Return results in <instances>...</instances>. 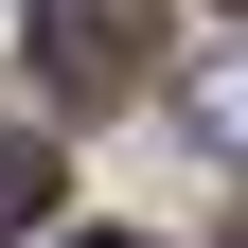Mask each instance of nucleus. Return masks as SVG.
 <instances>
[{"label": "nucleus", "mask_w": 248, "mask_h": 248, "mask_svg": "<svg viewBox=\"0 0 248 248\" xmlns=\"http://www.w3.org/2000/svg\"><path fill=\"white\" fill-rule=\"evenodd\" d=\"M142 36H160V0H36L53 107H124V89H142Z\"/></svg>", "instance_id": "obj_1"}, {"label": "nucleus", "mask_w": 248, "mask_h": 248, "mask_svg": "<svg viewBox=\"0 0 248 248\" xmlns=\"http://www.w3.org/2000/svg\"><path fill=\"white\" fill-rule=\"evenodd\" d=\"M71 248H142V231H71Z\"/></svg>", "instance_id": "obj_4"}, {"label": "nucleus", "mask_w": 248, "mask_h": 248, "mask_svg": "<svg viewBox=\"0 0 248 248\" xmlns=\"http://www.w3.org/2000/svg\"><path fill=\"white\" fill-rule=\"evenodd\" d=\"M195 142H231V160H248V71H195Z\"/></svg>", "instance_id": "obj_3"}, {"label": "nucleus", "mask_w": 248, "mask_h": 248, "mask_svg": "<svg viewBox=\"0 0 248 248\" xmlns=\"http://www.w3.org/2000/svg\"><path fill=\"white\" fill-rule=\"evenodd\" d=\"M36 213H53V142H36V124H0V231H36Z\"/></svg>", "instance_id": "obj_2"}]
</instances>
